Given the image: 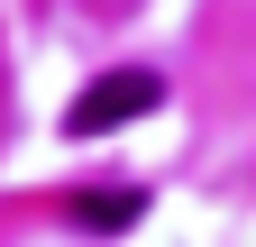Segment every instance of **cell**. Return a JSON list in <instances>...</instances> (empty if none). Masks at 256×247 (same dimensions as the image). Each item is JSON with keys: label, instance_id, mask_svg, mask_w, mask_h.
Instances as JSON below:
<instances>
[{"label": "cell", "instance_id": "cell-1", "mask_svg": "<svg viewBox=\"0 0 256 247\" xmlns=\"http://www.w3.org/2000/svg\"><path fill=\"white\" fill-rule=\"evenodd\" d=\"M156 92H165L156 74H110V82H92L82 101L64 110V128H74V138H101V128H128V119H146V110H156Z\"/></svg>", "mask_w": 256, "mask_h": 247}]
</instances>
